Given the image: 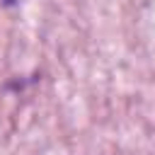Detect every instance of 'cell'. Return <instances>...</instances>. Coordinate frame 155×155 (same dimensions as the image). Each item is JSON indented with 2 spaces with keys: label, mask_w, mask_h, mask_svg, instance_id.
I'll list each match as a JSON object with an SVG mask.
<instances>
[{
  "label": "cell",
  "mask_w": 155,
  "mask_h": 155,
  "mask_svg": "<svg viewBox=\"0 0 155 155\" xmlns=\"http://www.w3.org/2000/svg\"><path fill=\"white\" fill-rule=\"evenodd\" d=\"M2 2H5V5H15L17 0H2Z\"/></svg>",
  "instance_id": "obj_1"
}]
</instances>
